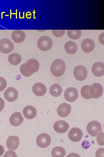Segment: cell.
I'll return each mask as SVG.
<instances>
[{
  "mask_svg": "<svg viewBox=\"0 0 104 157\" xmlns=\"http://www.w3.org/2000/svg\"><path fill=\"white\" fill-rule=\"evenodd\" d=\"M62 91V87L57 84H54L52 85L49 89V92L51 94L55 97L60 96L61 94Z\"/></svg>",
  "mask_w": 104,
  "mask_h": 157,
  "instance_id": "obj_23",
  "label": "cell"
},
{
  "mask_svg": "<svg viewBox=\"0 0 104 157\" xmlns=\"http://www.w3.org/2000/svg\"><path fill=\"white\" fill-rule=\"evenodd\" d=\"M64 47L66 52L68 53L71 54L75 53L77 49V44L72 41L66 42Z\"/></svg>",
  "mask_w": 104,
  "mask_h": 157,
  "instance_id": "obj_21",
  "label": "cell"
},
{
  "mask_svg": "<svg viewBox=\"0 0 104 157\" xmlns=\"http://www.w3.org/2000/svg\"><path fill=\"white\" fill-rule=\"evenodd\" d=\"M91 70L93 74L96 76H101L104 74V64L101 62L94 63L92 66Z\"/></svg>",
  "mask_w": 104,
  "mask_h": 157,
  "instance_id": "obj_20",
  "label": "cell"
},
{
  "mask_svg": "<svg viewBox=\"0 0 104 157\" xmlns=\"http://www.w3.org/2000/svg\"><path fill=\"white\" fill-rule=\"evenodd\" d=\"M51 154L52 157H64L66 154V151L64 148L60 146H57L52 149Z\"/></svg>",
  "mask_w": 104,
  "mask_h": 157,
  "instance_id": "obj_24",
  "label": "cell"
},
{
  "mask_svg": "<svg viewBox=\"0 0 104 157\" xmlns=\"http://www.w3.org/2000/svg\"><path fill=\"white\" fill-rule=\"evenodd\" d=\"M26 35L25 32L22 30H15L11 34V38L16 43H21L25 39Z\"/></svg>",
  "mask_w": 104,
  "mask_h": 157,
  "instance_id": "obj_19",
  "label": "cell"
},
{
  "mask_svg": "<svg viewBox=\"0 0 104 157\" xmlns=\"http://www.w3.org/2000/svg\"><path fill=\"white\" fill-rule=\"evenodd\" d=\"M51 142V137L46 133L39 134L36 139L37 145L42 148L47 147L50 144Z\"/></svg>",
  "mask_w": 104,
  "mask_h": 157,
  "instance_id": "obj_5",
  "label": "cell"
},
{
  "mask_svg": "<svg viewBox=\"0 0 104 157\" xmlns=\"http://www.w3.org/2000/svg\"><path fill=\"white\" fill-rule=\"evenodd\" d=\"M17 157L16 154L13 151H8L6 152L3 157Z\"/></svg>",
  "mask_w": 104,
  "mask_h": 157,
  "instance_id": "obj_30",
  "label": "cell"
},
{
  "mask_svg": "<svg viewBox=\"0 0 104 157\" xmlns=\"http://www.w3.org/2000/svg\"><path fill=\"white\" fill-rule=\"evenodd\" d=\"M14 48V45L10 39L3 38L0 40V51L7 54L12 52Z\"/></svg>",
  "mask_w": 104,
  "mask_h": 157,
  "instance_id": "obj_7",
  "label": "cell"
},
{
  "mask_svg": "<svg viewBox=\"0 0 104 157\" xmlns=\"http://www.w3.org/2000/svg\"><path fill=\"white\" fill-rule=\"evenodd\" d=\"M38 48L42 51H47L50 50L53 46L52 39L49 36H43L38 38L37 42Z\"/></svg>",
  "mask_w": 104,
  "mask_h": 157,
  "instance_id": "obj_3",
  "label": "cell"
},
{
  "mask_svg": "<svg viewBox=\"0 0 104 157\" xmlns=\"http://www.w3.org/2000/svg\"><path fill=\"white\" fill-rule=\"evenodd\" d=\"M81 33V30H68L67 32V35L68 37L74 40L79 38Z\"/></svg>",
  "mask_w": 104,
  "mask_h": 157,
  "instance_id": "obj_25",
  "label": "cell"
},
{
  "mask_svg": "<svg viewBox=\"0 0 104 157\" xmlns=\"http://www.w3.org/2000/svg\"><path fill=\"white\" fill-rule=\"evenodd\" d=\"M73 74L75 78L79 81H83L87 76V70L86 67L82 65H78L75 68Z\"/></svg>",
  "mask_w": 104,
  "mask_h": 157,
  "instance_id": "obj_6",
  "label": "cell"
},
{
  "mask_svg": "<svg viewBox=\"0 0 104 157\" xmlns=\"http://www.w3.org/2000/svg\"><path fill=\"white\" fill-rule=\"evenodd\" d=\"M90 86L89 85H85L83 86L81 89V95L85 99H90L92 98L90 93Z\"/></svg>",
  "mask_w": 104,
  "mask_h": 157,
  "instance_id": "obj_26",
  "label": "cell"
},
{
  "mask_svg": "<svg viewBox=\"0 0 104 157\" xmlns=\"http://www.w3.org/2000/svg\"><path fill=\"white\" fill-rule=\"evenodd\" d=\"M7 85V81L3 77L0 76V92L3 91Z\"/></svg>",
  "mask_w": 104,
  "mask_h": 157,
  "instance_id": "obj_28",
  "label": "cell"
},
{
  "mask_svg": "<svg viewBox=\"0 0 104 157\" xmlns=\"http://www.w3.org/2000/svg\"><path fill=\"white\" fill-rule=\"evenodd\" d=\"M4 151L5 150L3 147L0 144V157L3 154Z\"/></svg>",
  "mask_w": 104,
  "mask_h": 157,
  "instance_id": "obj_32",
  "label": "cell"
},
{
  "mask_svg": "<svg viewBox=\"0 0 104 157\" xmlns=\"http://www.w3.org/2000/svg\"><path fill=\"white\" fill-rule=\"evenodd\" d=\"M83 135L81 130L77 127L71 129L68 134L69 140L73 142L79 141L82 138Z\"/></svg>",
  "mask_w": 104,
  "mask_h": 157,
  "instance_id": "obj_9",
  "label": "cell"
},
{
  "mask_svg": "<svg viewBox=\"0 0 104 157\" xmlns=\"http://www.w3.org/2000/svg\"><path fill=\"white\" fill-rule=\"evenodd\" d=\"M19 140L18 137L10 136L8 137L6 142V146L10 150H15L19 144Z\"/></svg>",
  "mask_w": 104,
  "mask_h": 157,
  "instance_id": "obj_17",
  "label": "cell"
},
{
  "mask_svg": "<svg viewBox=\"0 0 104 157\" xmlns=\"http://www.w3.org/2000/svg\"><path fill=\"white\" fill-rule=\"evenodd\" d=\"M32 89L35 95L38 97L44 96L47 92V88L45 85L41 83H35L33 86Z\"/></svg>",
  "mask_w": 104,
  "mask_h": 157,
  "instance_id": "obj_15",
  "label": "cell"
},
{
  "mask_svg": "<svg viewBox=\"0 0 104 157\" xmlns=\"http://www.w3.org/2000/svg\"><path fill=\"white\" fill-rule=\"evenodd\" d=\"M23 113L25 118L30 119L36 117L37 112L36 108L34 107L31 105H28L23 108Z\"/></svg>",
  "mask_w": 104,
  "mask_h": 157,
  "instance_id": "obj_18",
  "label": "cell"
},
{
  "mask_svg": "<svg viewBox=\"0 0 104 157\" xmlns=\"http://www.w3.org/2000/svg\"><path fill=\"white\" fill-rule=\"evenodd\" d=\"M103 90V87L101 84L95 83L90 86V93L92 98L98 99L102 96Z\"/></svg>",
  "mask_w": 104,
  "mask_h": 157,
  "instance_id": "obj_8",
  "label": "cell"
},
{
  "mask_svg": "<svg viewBox=\"0 0 104 157\" xmlns=\"http://www.w3.org/2000/svg\"><path fill=\"white\" fill-rule=\"evenodd\" d=\"M66 69L65 62L59 58L54 60L52 63L50 68L51 73L55 76H61L64 73Z\"/></svg>",
  "mask_w": 104,
  "mask_h": 157,
  "instance_id": "obj_2",
  "label": "cell"
},
{
  "mask_svg": "<svg viewBox=\"0 0 104 157\" xmlns=\"http://www.w3.org/2000/svg\"><path fill=\"white\" fill-rule=\"evenodd\" d=\"M24 118L21 114L19 112L12 113L9 118L10 124L14 126H18L23 122Z\"/></svg>",
  "mask_w": 104,
  "mask_h": 157,
  "instance_id": "obj_16",
  "label": "cell"
},
{
  "mask_svg": "<svg viewBox=\"0 0 104 157\" xmlns=\"http://www.w3.org/2000/svg\"><path fill=\"white\" fill-rule=\"evenodd\" d=\"M97 141L100 145H104V133L101 132L97 135Z\"/></svg>",
  "mask_w": 104,
  "mask_h": 157,
  "instance_id": "obj_29",
  "label": "cell"
},
{
  "mask_svg": "<svg viewBox=\"0 0 104 157\" xmlns=\"http://www.w3.org/2000/svg\"><path fill=\"white\" fill-rule=\"evenodd\" d=\"M18 91L15 88L8 87L4 91V96L5 99L9 102L15 101L18 98Z\"/></svg>",
  "mask_w": 104,
  "mask_h": 157,
  "instance_id": "obj_11",
  "label": "cell"
},
{
  "mask_svg": "<svg viewBox=\"0 0 104 157\" xmlns=\"http://www.w3.org/2000/svg\"><path fill=\"white\" fill-rule=\"evenodd\" d=\"M52 32L55 37L59 38L62 36L64 34L65 30H52Z\"/></svg>",
  "mask_w": 104,
  "mask_h": 157,
  "instance_id": "obj_27",
  "label": "cell"
},
{
  "mask_svg": "<svg viewBox=\"0 0 104 157\" xmlns=\"http://www.w3.org/2000/svg\"><path fill=\"white\" fill-rule=\"evenodd\" d=\"M40 64L39 62L34 58L30 59L25 63L22 64L20 67L21 74L26 77L31 76L39 69Z\"/></svg>",
  "mask_w": 104,
  "mask_h": 157,
  "instance_id": "obj_1",
  "label": "cell"
},
{
  "mask_svg": "<svg viewBox=\"0 0 104 157\" xmlns=\"http://www.w3.org/2000/svg\"><path fill=\"white\" fill-rule=\"evenodd\" d=\"M71 110L70 105L64 102L58 106L57 109V113L60 117H64L68 115L71 112Z\"/></svg>",
  "mask_w": 104,
  "mask_h": 157,
  "instance_id": "obj_13",
  "label": "cell"
},
{
  "mask_svg": "<svg viewBox=\"0 0 104 157\" xmlns=\"http://www.w3.org/2000/svg\"><path fill=\"white\" fill-rule=\"evenodd\" d=\"M53 127L54 130L57 133H63L68 131L69 128V125L65 121L60 120L55 122Z\"/></svg>",
  "mask_w": 104,
  "mask_h": 157,
  "instance_id": "obj_12",
  "label": "cell"
},
{
  "mask_svg": "<svg viewBox=\"0 0 104 157\" xmlns=\"http://www.w3.org/2000/svg\"><path fill=\"white\" fill-rule=\"evenodd\" d=\"M86 130L89 134L96 137L102 131L101 124L98 121H92L89 122L86 126Z\"/></svg>",
  "mask_w": 104,
  "mask_h": 157,
  "instance_id": "obj_4",
  "label": "cell"
},
{
  "mask_svg": "<svg viewBox=\"0 0 104 157\" xmlns=\"http://www.w3.org/2000/svg\"><path fill=\"white\" fill-rule=\"evenodd\" d=\"M5 106V101L3 99L0 97V112L2 111Z\"/></svg>",
  "mask_w": 104,
  "mask_h": 157,
  "instance_id": "obj_31",
  "label": "cell"
},
{
  "mask_svg": "<svg viewBox=\"0 0 104 157\" xmlns=\"http://www.w3.org/2000/svg\"><path fill=\"white\" fill-rule=\"evenodd\" d=\"M94 41L90 38L84 39L81 42V47L82 50L85 52L89 53L92 52L95 47Z\"/></svg>",
  "mask_w": 104,
  "mask_h": 157,
  "instance_id": "obj_14",
  "label": "cell"
},
{
  "mask_svg": "<svg viewBox=\"0 0 104 157\" xmlns=\"http://www.w3.org/2000/svg\"><path fill=\"white\" fill-rule=\"evenodd\" d=\"M64 97L66 101L70 102H74L78 97V90L73 87L68 88L65 91Z\"/></svg>",
  "mask_w": 104,
  "mask_h": 157,
  "instance_id": "obj_10",
  "label": "cell"
},
{
  "mask_svg": "<svg viewBox=\"0 0 104 157\" xmlns=\"http://www.w3.org/2000/svg\"><path fill=\"white\" fill-rule=\"evenodd\" d=\"M8 60L9 62L12 65H19L21 62L22 58L18 53H13L8 56Z\"/></svg>",
  "mask_w": 104,
  "mask_h": 157,
  "instance_id": "obj_22",
  "label": "cell"
}]
</instances>
